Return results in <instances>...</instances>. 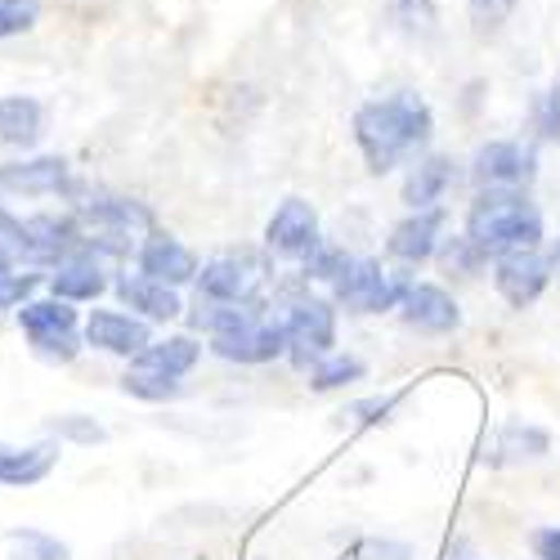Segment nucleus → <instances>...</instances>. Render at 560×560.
I'll return each instance as SVG.
<instances>
[{"label":"nucleus","instance_id":"nucleus-25","mask_svg":"<svg viewBox=\"0 0 560 560\" xmlns=\"http://www.w3.org/2000/svg\"><path fill=\"white\" fill-rule=\"evenodd\" d=\"M386 19L399 36L427 45L440 36V0H386Z\"/></svg>","mask_w":560,"mask_h":560},{"label":"nucleus","instance_id":"nucleus-18","mask_svg":"<svg viewBox=\"0 0 560 560\" xmlns=\"http://www.w3.org/2000/svg\"><path fill=\"white\" fill-rule=\"evenodd\" d=\"M462 179V162L453 153H422L399 184V198L408 211H427V207H444V198L457 189Z\"/></svg>","mask_w":560,"mask_h":560},{"label":"nucleus","instance_id":"nucleus-11","mask_svg":"<svg viewBox=\"0 0 560 560\" xmlns=\"http://www.w3.org/2000/svg\"><path fill=\"white\" fill-rule=\"evenodd\" d=\"M318 243H323V224H318L314 202H305V198H283L273 207V215L265 220V252L273 260L301 265Z\"/></svg>","mask_w":560,"mask_h":560},{"label":"nucleus","instance_id":"nucleus-24","mask_svg":"<svg viewBox=\"0 0 560 560\" xmlns=\"http://www.w3.org/2000/svg\"><path fill=\"white\" fill-rule=\"evenodd\" d=\"M551 453V435L542 427H529V422H506L498 435H493V453H485L493 466H516V462H538Z\"/></svg>","mask_w":560,"mask_h":560},{"label":"nucleus","instance_id":"nucleus-12","mask_svg":"<svg viewBox=\"0 0 560 560\" xmlns=\"http://www.w3.org/2000/svg\"><path fill=\"white\" fill-rule=\"evenodd\" d=\"M135 269L179 292V288H189L198 278L202 260H198V252L189 243H179L171 229H149L144 238H139V247H135Z\"/></svg>","mask_w":560,"mask_h":560},{"label":"nucleus","instance_id":"nucleus-41","mask_svg":"<svg viewBox=\"0 0 560 560\" xmlns=\"http://www.w3.org/2000/svg\"><path fill=\"white\" fill-rule=\"evenodd\" d=\"M0 198H5V194H0Z\"/></svg>","mask_w":560,"mask_h":560},{"label":"nucleus","instance_id":"nucleus-3","mask_svg":"<svg viewBox=\"0 0 560 560\" xmlns=\"http://www.w3.org/2000/svg\"><path fill=\"white\" fill-rule=\"evenodd\" d=\"M14 318H19V332H23L27 350H32V359H40V363L68 368L85 350V318L77 314L72 301L32 296Z\"/></svg>","mask_w":560,"mask_h":560},{"label":"nucleus","instance_id":"nucleus-32","mask_svg":"<svg viewBox=\"0 0 560 560\" xmlns=\"http://www.w3.org/2000/svg\"><path fill=\"white\" fill-rule=\"evenodd\" d=\"M45 283V273H23V269H14V273H0V314H19L32 296H36V288Z\"/></svg>","mask_w":560,"mask_h":560},{"label":"nucleus","instance_id":"nucleus-23","mask_svg":"<svg viewBox=\"0 0 560 560\" xmlns=\"http://www.w3.org/2000/svg\"><path fill=\"white\" fill-rule=\"evenodd\" d=\"M45 135V108L32 95H0V144L36 149Z\"/></svg>","mask_w":560,"mask_h":560},{"label":"nucleus","instance_id":"nucleus-6","mask_svg":"<svg viewBox=\"0 0 560 560\" xmlns=\"http://www.w3.org/2000/svg\"><path fill=\"white\" fill-rule=\"evenodd\" d=\"M269 252L256 256V252H224V256H211L202 260L194 288L202 301H220V305H243V301H256L260 296V278H269Z\"/></svg>","mask_w":560,"mask_h":560},{"label":"nucleus","instance_id":"nucleus-21","mask_svg":"<svg viewBox=\"0 0 560 560\" xmlns=\"http://www.w3.org/2000/svg\"><path fill=\"white\" fill-rule=\"evenodd\" d=\"M63 444L40 440V444H0V489H32L45 485L59 471Z\"/></svg>","mask_w":560,"mask_h":560},{"label":"nucleus","instance_id":"nucleus-37","mask_svg":"<svg viewBox=\"0 0 560 560\" xmlns=\"http://www.w3.org/2000/svg\"><path fill=\"white\" fill-rule=\"evenodd\" d=\"M399 404V395H386V399H368V404H354L350 408V417L354 422H363V427H372V422H386V412Z\"/></svg>","mask_w":560,"mask_h":560},{"label":"nucleus","instance_id":"nucleus-33","mask_svg":"<svg viewBox=\"0 0 560 560\" xmlns=\"http://www.w3.org/2000/svg\"><path fill=\"white\" fill-rule=\"evenodd\" d=\"M534 130L542 144H560V81H551L534 100Z\"/></svg>","mask_w":560,"mask_h":560},{"label":"nucleus","instance_id":"nucleus-38","mask_svg":"<svg viewBox=\"0 0 560 560\" xmlns=\"http://www.w3.org/2000/svg\"><path fill=\"white\" fill-rule=\"evenodd\" d=\"M534 556L538 560H560V525H547V529H534Z\"/></svg>","mask_w":560,"mask_h":560},{"label":"nucleus","instance_id":"nucleus-35","mask_svg":"<svg viewBox=\"0 0 560 560\" xmlns=\"http://www.w3.org/2000/svg\"><path fill=\"white\" fill-rule=\"evenodd\" d=\"M466 14H471L480 36H489V32H498L511 14H516V0H466Z\"/></svg>","mask_w":560,"mask_h":560},{"label":"nucleus","instance_id":"nucleus-16","mask_svg":"<svg viewBox=\"0 0 560 560\" xmlns=\"http://www.w3.org/2000/svg\"><path fill=\"white\" fill-rule=\"evenodd\" d=\"M444 207H427V211H408L404 220L390 224L386 233V256L395 265H408V269H422L427 260H435L440 243H444Z\"/></svg>","mask_w":560,"mask_h":560},{"label":"nucleus","instance_id":"nucleus-26","mask_svg":"<svg viewBox=\"0 0 560 560\" xmlns=\"http://www.w3.org/2000/svg\"><path fill=\"white\" fill-rule=\"evenodd\" d=\"M310 390L314 395H337V390H350V386H359L363 377H368V363L359 359V354H341V350H332L328 359H318L310 372Z\"/></svg>","mask_w":560,"mask_h":560},{"label":"nucleus","instance_id":"nucleus-17","mask_svg":"<svg viewBox=\"0 0 560 560\" xmlns=\"http://www.w3.org/2000/svg\"><path fill=\"white\" fill-rule=\"evenodd\" d=\"M85 346L130 363L144 346H153V323L135 318L130 310H90L85 314Z\"/></svg>","mask_w":560,"mask_h":560},{"label":"nucleus","instance_id":"nucleus-39","mask_svg":"<svg viewBox=\"0 0 560 560\" xmlns=\"http://www.w3.org/2000/svg\"><path fill=\"white\" fill-rule=\"evenodd\" d=\"M14 269H23V252L10 233H0V273H14Z\"/></svg>","mask_w":560,"mask_h":560},{"label":"nucleus","instance_id":"nucleus-7","mask_svg":"<svg viewBox=\"0 0 560 560\" xmlns=\"http://www.w3.org/2000/svg\"><path fill=\"white\" fill-rule=\"evenodd\" d=\"M85 229L77 220V211H40L23 220L19 247H23V265L32 269H55L63 265L72 252H81Z\"/></svg>","mask_w":560,"mask_h":560},{"label":"nucleus","instance_id":"nucleus-40","mask_svg":"<svg viewBox=\"0 0 560 560\" xmlns=\"http://www.w3.org/2000/svg\"><path fill=\"white\" fill-rule=\"evenodd\" d=\"M551 265H556V269H560V238H556V243H551Z\"/></svg>","mask_w":560,"mask_h":560},{"label":"nucleus","instance_id":"nucleus-2","mask_svg":"<svg viewBox=\"0 0 560 560\" xmlns=\"http://www.w3.org/2000/svg\"><path fill=\"white\" fill-rule=\"evenodd\" d=\"M462 233L493 265L498 256H511V252H538L547 224L529 189H476V198L466 202Z\"/></svg>","mask_w":560,"mask_h":560},{"label":"nucleus","instance_id":"nucleus-4","mask_svg":"<svg viewBox=\"0 0 560 560\" xmlns=\"http://www.w3.org/2000/svg\"><path fill=\"white\" fill-rule=\"evenodd\" d=\"M412 283H417V273L408 265H382L377 256H354L350 269L341 273V283L332 288V305L354 318L390 314V310H399V301Z\"/></svg>","mask_w":560,"mask_h":560},{"label":"nucleus","instance_id":"nucleus-30","mask_svg":"<svg viewBox=\"0 0 560 560\" xmlns=\"http://www.w3.org/2000/svg\"><path fill=\"white\" fill-rule=\"evenodd\" d=\"M45 431H50V440H59V444H104V440H108V431L95 422V417H85V412L50 417V422H45Z\"/></svg>","mask_w":560,"mask_h":560},{"label":"nucleus","instance_id":"nucleus-8","mask_svg":"<svg viewBox=\"0 0 560 560\" xmlns=\"http://www.w3.org/2000/svg\"><path fill=\"white\" fill-rule=\"evenodd\" d=\"M207 350L224 363H238V368H260L273 359H288V328H283V314H260L252 323L220 337H207Z\"/></svg>","mask_w":560,"mask_h":560},{"label":"nucleus","instance_id":"nucleus-19","mask_svg":"<svg viewBox=\"0 0 560 560\" xmlns=\"http://www.w3.org/2000/svg\"><path fill=\"white\" fill-rule=\"evenodd\" d=\"M113 292H117V301H121V310H130L135 318H144V323H175L179 314H184V301H179V292L175 288H166V283H158V278H149V273H117L113 278Z\"/></svg>","mask_w":560,"mask_h":560},{"label":"nucleus","instance_id":"nucleus-34","mask_svg":"<svg viewBox=\"0 0 560 560\" xmlns=\"http://www.w3.org/2000/svg\"><path fill=\"white\" fill-rule=\"evenodd\" d=\"M40 23V0H0V40L23 36Z\"/></svg>","mask_w":560,"mask_h":560},{"label":"nucleus","instance_id":"nucleus-15","mask_svg":"<svg viewBox=\"0 0 560 560\" xmlns=\"http://www.w3.org/2000/svg\"><path fill=\"white\" fill-rule=\"evenodd\" d=\"M551 269H556V265H551L547 252H511V256H498V260L489 265L493 292H498L511 310H529V305L547 292Z\"/></svg>","mask_w":560,"mask_h":560},{"label":"nucleus","instance_id":"nucleus-27","mask_svg":"<svg viewBox=\"0 0 560 560\" xmlns=\"http://www.w3.org/2000/svg\"><path fill=\"white\" fill-rule=\"evenodd\" d=\"M435 265H440L444 278H453V283H471V278H480L489 269V256L466 238V233H453V238L444 233V243L435 252Z\"/></svg>","mask_w":560,"mask_h":560},{"label":"nucleus","instance_id":"nucleus-5","mask_svg":"<svg viewBox=\"0 0 560 560\" xmlns=\"http://www.w3.org/2000/svg\"><path fill=\"white\" fill-rule=\"evenodd\" d=\"M283 328H288V363L296 372H310L318 359L337 350V305L332 296H301L283 305Z\"/></svg>","mask_w":560,"mask_h":560},{"label":"nucleus","instance_id":"nucleus-22","mask_svg":"<svg viewBox=\"0 0 560 560\" xmlns=\"http://www.w3.org/2000/svg\"><path fill=\"white\" fill-rule=\"evenodd\" d=\"M198 363H202V341L194 332L153 337V346H144L130 359L135 372H149V377H162V382H184Z\"/></svg>","mask_w":560,"mask_h":560},{"label":"nucleus","instance_id":"nucleus-14","mask_svg":"<svg viewBox=\"0 0 560 560\" xmlns=\"http://www.w3.org/2000/svg\"><path fill=\"white\" fill-rule=\"evenodd\" d=\"M395 314L404 318V328L417 332V337H453L462 328L457 296L444 283H422V278H417V283L404 292Z\"/></svg>","mask_w":560,"mask_h":560},{"label":"nucleus","instance_id":"nucleus-36","mask_svg":"<svg viewBox=\"0 0 560 560\" xmlns=\"http://www.w3.org/2000/svg\"><path fill=\"white\" fill-rule=\"evenodd\" d=\"M359 560H412V547L408 542H395V538H368Z\"/></svg>","mask_w":560,"mask_h":560},{"label":"nucleus","instance_id":"nucleus-29","mask_svg":"<svg viewBox=\"0 0 560 560\" xmlns=\"http://www.w3.org/2000/svg\"><path fill=\"white\" fill-rule=\"evenodd\" d=\"M350 252L341 247V243H332V238H323L305 260H301V273H305V283H323V288H337L341 283V273L350 269Z\"/></svg>","mask_w":560,"mask_h":560},{"label":"nucleus","instance_id":"nucleus-10","mask_svg":"<svg viewBox=\"0 0 560 560\" xmlns=\"http://www.w3.org/2000/svg\"><path fill=\"white\" fill-rule=\"evenodd\" d=\"M466 175H471L476 189H529L538 175V153L521 139H489L476 149Z\"/></svg>","mask_w":560,"mask_h":560},{"label":"nucleus","instance_id":"nucleus-1","mask_svg":"<svg viewBox=\"0 0 560 560\" xmlns=\"http://www.w3.org/2000/svg\"><path fill=\"white\" fill-rule=\"evenodd\" d=\"M354 149L372 175H390L412 166L435 139V108L417 90H390L382 100H368L350 117Z\"/></svg>","mask_w":560,"mask_h":560},{"label":"nucleus","instance_id":"nucleus-28","mask_svg":"<svg viewBox=\"0 0 560 560\" xmlns=\"http://www.w3.org/2000/svg\"><path fill=\"white\" fill-rule=\"evenodd\" d=\"M5 560H72V547L45 529H10L5 534Z\"/></svg>","mask_w":560,"mask_h":560},{"label":"nucleus","instance_id":"nucleus-13","mask_svg":"<svg viewBox=\"0 0 560 560\" xmlns=\"http://www.w3.org/2000/svg\"><path fill=\"white\" fill-rule=\"evenodd\" d=\"M77 220L85 233H108V238H135V233H149L158 229L153 211L144 202H135V198H117V194H81L72 202Z\"/></svg>","mask_w":560,"mask_h":560},{"label":"nucleus","instance_id":"nucleus-31","mask_svg":"<svg viewBox=\"0 0 560 560\" xmlns=\"http://www.w3.org/2000/svg\"><path fill=\"white\" fill-rule=\"evenodd\" d=\"M121 390H126L130 399H144V404H166V399H179V395H184V382H162V377H149V372L126 368Z\"/></svg>","mask_w":560,"mask_h":560},{"label":"nucleus","instance_id":"nucleus-20","mask_svg":"<svg viewBox=\"0 0 560 560\" xmlns=\"http://www.w3.org/2000/svg\"><path fill=\"white\" fill-rule=\"evenodd\" d=\"M45 283H50V296L59 301H72V305H85V301H100L113 283H108V260H100L95 252H72L63 265H55L45 273Z\"/></svg>","mask_w":560,"mask_h":560},{"label":"nucleus","instance_id":"nucleus-9","mask_svg":"<svg viewBox=\"0 0 560 560\" xmlns=\"http://www.w3.org/2000/svg\"><path fill=\"white\" fill-rule=\"evenodd\" d=\"M0 194L5 198H81V179L68 158H19L0 166Z\"/></svg>","mask_w":560,"mask_h":560}]
</instances>
